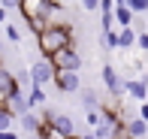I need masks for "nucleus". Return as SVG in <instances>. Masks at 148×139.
Wrapping results in <instances>:
<instances>
[{
  "label": "nucleus",
  "instance_id": "obj_1",
  "mask_svg": "<svg viewBox=\"0 0 148 139\" xmlns=\"http://www.w3.org/2000/svg\"><path fill=\"white\" fill-rule=\"evenodd\" d=\"M36 45L42 51V58H51L60 49H73L76 45V34H73V27L66 21H49L36 34Z\"/></svg>",
  "mask_w": 148,
  "mask_h": 139
},
{
  "label": "nucleus",
  "instance_id": "obj_2",
  "mask_svg": "<svg viewBox=\"0 0 148 139\" xmlns=\"http://www.w3.org/2000/svg\"><path fill=\"white\" fill-rule=\"evenodd\" d=\"M49 61H51V67H55V70H66V73H79V70H82V55L76 51V45H73V49L55 51Z\"/></svg>",
  "mask_w": 148,
  "mask_h": 139
},
{
  "label": "nucleus",
  "instance_id": "obj_3",
  "mask_svg": "<svg viewBox=\"0 0 148 139\" xmlns=\"http://www.w3.org/2000/svg\"><path fill=\"white\" fill-rule=\"evenodd\" d=\"M51 79H55V67H51V61H49V58H39V61L30 67V82L36 85V88H49Z\"/></svg>",
  "mask_w": 148,
  "mask_h": 139
},
{
  "label": "nucleus",
  "instance_id": "obj_4",
  "mask_svg": "<svg viewBox=\"0 0 148 139\" xmlns=\"http://www.w3.org/2000/svg\"><path fill=\"white\" fill-rule=\"evenodd\" d=\"M51 85H55L58 91H64V94H76V91H82V79H79V73H66V70H55Z\"/></svg>",
  "mask_w": 148,
  "mask_h": 139
},
{
  "label": "nucleus",
  "instance_id": "obj_5",
  "mask_svg": "<svg viewBox=\"0 0 148 139\" xmlns=\"http://www.w3.org/2000/svg\"><path fill=\"white\" fill-rule=\"evenodd\" d=\"M100 76H103V82H106V88H109V94L115 97V100H124V79L115 73V67H109V64H106Z\"/></svg>",
  "mask_w": 148,
  "mask_h": 139
},
{
  "label": "nucleus",
  "instance_id": "obj_6",
  "mask_svg": "<svg viewBox=\"0 0 148 139\" xmlns=\"http://www.w3.org/2000/svg\"><path fill=\"white\" fill-rule=\"evenodd\" d=\"M30 109H33V106H30V100H27V94H24V91H18V94H12L9 100H6V112H9L12 118L27 115Z\"/></svg>",
  "mask_w": 148,
  "mask_h": 139
},
{
  "label": "nucleus",
  "instance_id": "obj_7",
  "mask_svg": "<svg viewBox=\"0 0 148 139\" xmlns=\"http://www.w3.org/2000/svg\"><path fill=\"white\" fill-rule=\"evenodd\" d=\"M124 94H130L136 103H148V82L145 79H124Z\"/></svg>",
  "mask_w": 148,
  "mask_h": 139
},
{
  "label": "nucleus",
  "instance_id": "obj_8",
  "mask_svg": "<svg viewBox=\"0 0 148 139\" xmlns=\"http://www.w3.org/2000/svg\"><path fill=\"white\" fill-rule=\"evenodd\" d=\"M148 133V121H142V118H124V139H142Z\"/></svg>",
  "mask_w": 148,
  "mask_h": 139
},
{
  "label": "nucleus",
  "instance_id": "obj_9",
  "mask_svg": "<svg viewBox=\"0 0 148 139\" xmlns=\"http://www.w3.org/2000/svg\"><path fill=\"white\" fill-rule=\"evenodd\" d=\"M18 91H21V88H18V82H15V73H9L3 64H0V94L9 100V97L18 94Z\"/></svg>",
  "mask_w": 148,
  "mask_h": 139
},
{
  "label": "nucleus",
  "instance_id": "obj_10",
  "mask_svg": "<svg viewBox=\"0 0 148 139\" xmlns=\"http://www.w3.org/2000/svg\"><path fill=\"white\" fill-rule=\"evenodd\" d=\"M18 121H21V127H24V136H39V127H42V121H39V115H36L33 109L27 112V115H21Z\"/></svg>",
  "mask_w": 148,
  "mask_h": 139
},
{
  "label": "nucleus",
  "instance_id": "obj_11",
  "mask_svg": "<svg viewBox=\"0 0 148 139\" xmlns=\"http://www.w3.org/2000/svg\"><path fill=\"white\" fill-rule=\"evenodd\" d=\"M49 127H55V130H60V133H66V136L76 133V124H73V118H70V115H64V112H55V118H51Z\"/></svg>",
  "mask_w": 148,
  "mask_h": 139
},
{
  "label": "nucleus",
  "instance_id": "obj_12",
  "mask_svg": "<svg viewBox=\"0 0 148 139\" xmlns=\"http://www.w3.org/2000/svg\"><path fill=\"white\" fill-rule=\"evenodd\" d=\"M136 34H139V30L136 27H121L118 30V49H136Z\"/></svg>",
  "mask_w": 148,
  "mask_h": 139
},
{
  "label": "nucleus",
  "instance_id": "obj_13",
  "mask_svg": "<svg viewBox=\"0 0 148 139\" xmlns=\"http://www.w3.org/2000/svg\"><path fill=\"white\" fill-rule=\"evenodd\" d=\"M112 18H115L118 27H133V12L127 9V6H115V9H112Z\"/></svg>",
  "mask_w": 148,
  "mask_h": 139
},
{
  "label": "nucleus",
  "instance_id": "obj_14",
  "mask_svg": "<svg viewBox=\"0 0 148 139\" xmlns=\"http://www.w3.org/2000/svg\"><path fill=\"white\" fill-rule=\"evenodd\" d=\"M82 106H85V109H88V112H100V106H103V103H100L97 91L85 88V91H82Z\"/></svg>",
  "mask_w": 148,
  "mask_h": 139
},
{
  "label": "nucleus",
  "instance_id": "obj_15",
  "mask_svg": "<svg viewBox=\"0 0 148 139\" xmlns=\"http://www.w3.org/2000/svg\"><path fill=\"white\" fill-rule=\"evenodd\" d=\"M27 100H30V106H42V103H45V88H36V85H30Z\"/></svg>",
  "mask_w": 148,
  "mask_h": 139
},
{
  "label": "nucleus",
  "instance_id": "obj_16",
  "mask_svg": "<svg viewBox=\"0 0 148 139\" xmlns=\"http://www.w3.org/2000/svg\"><path fill=\"white\" fill-rule=\"evenodd\" d=\"M39 136L42 139H73V136H66V133H60V130H55V127H39Z\"/></svg>",
  "mask_w": 148,
  "mask_h": 139
},
{
  "label": "nucleus",
  "instance_id": "obj_17",
  "mask_svg": "<svg viewBox=\"0 0 148 139\" xmlns=\"http://www.w3.org/2000/svg\"><path fill=\"white\" fill-rule=\"evenodd\" d=\"M124 6L136 15V12H148V0H124Z\"/></svg>",
  "mask_w": 148,
  "mask_h": 139
},
{
  "label": "nucleus",
  "instance_id": "obj_18",
  "mask_svg": "<svg viewBox=\"0 0 148 139\" xmlns=\"http://www.w3.org/2000/svg\"><path fill=\"white\" fill-rule=\"evenodd\" d=\"M100 36H103V49H106V51L118 49V34H115V30H109V34H100Z\"/></svg>",
  "mask_w": 148,
  "mask_h": 139
},
{
  "label": "nucleus",
  "instance_id": "obj_19",
  "mask_svg": "<svg viewBox=\"0 0 148 139\" xmlns=\"http://www.w3.org/2000/svg\"><path fill=\"white\" fill-rule=\"evenodd\" d=\"M12 124H15V118H12L9 112H0V133H6V130H12Z\"/></svg>",
  "mask_w": 148,
  "mask_h": 139
},
{
  "label": "nucleus",
  "instance_id": "obj_20",
  "mask_svg": "<svg viewBox=\"0 0 148 139\" xmlns=\"http://www.w3.org/2000/svg\"><path fill=\"white\" fill-rule=\"evenodd\" d=\"M3 30H6V36H9L12 42H18V39H21V30H18V27H12V24H6Z\"/></svg>",
  "mask_w": 148,
  "mask_h": 139
},
{
  "label": "nucleus",
  "instance_id": "obj_21",
  "mask_svg": "<svg viewBox=\"0 0 148 139\" xmlns=\"http://www.w3.org/2000/svg\"><path fill=\"white\" fill-rule=\"evenodd\" d=\"M136 49L148 51V34H136Z\"/></svg>",
  "mask_w": 148,
  "mask_h": 139
},
{
  "label": "nucleus",
  "instance_id": "obj_22",
  "mask_svg": "<svg viewBox=\"0 0 148 139\" xmlns=\"http://www.w3.org/2000/svg\"><path fill=\"white\" fill-rule=\"evenodd\" d=\"M82 6H85L88 12H97V9H100V0H82Z\"/></svg>",
  "mask_w": 148,
  "mask_h": 139
},
{
  "label": "nucleus",
  "instance_id": "obj_23",
  "mask_svg": "<svg viewBox=\"0 0 148 139\" xmlns=\"http://www.w3.org/2000/svg\"><path fill=\"white\" fill-rule=\"evenodd\" d=\"M0 6H3V9H18L21 0H0Z\"/></svg>",
  "mask_w": 148,
  "mask_h": 139
},
{
  "label": "nucleus",
  "instance_id": "obj_24",
  "mask_svg": "<svg viewBox=\"0 0 148 139\" xmlns=\"http://www.w3.org/2000/svg\"><path fill=\"white\" fill-rule=\"evenodd\" d=\"M115 9V0H100V12H112Z\"/></svg>",
  "mask_w": 148,
  "mask_h": 139
},
{
  "label": "nucleus",
  "instance_id": "obj_25",
  "mask_svg": "<svg viewBox=\"0 0 148 139\" xmlns=\"http://www.w3.org/2000/svg\"><path fill=\"white\" fill-rule=\"evenodd\" d=\"M88 124L97 127V124H100V112H88Z\"/></svg>",
  "mask_w": 148,
  "mask_h": 139
},
{
  "label": "nucleus",
  "instance_id": "obj_26",
  "mask_svg": "<svg viewBox=\"0 0 148 139\" xmlns=\"http://www.w3.org/2000/svg\"><path fill=\"white\" fill-rule=\"evenodd\" d=\"M139 118H142V121H148V103H139Z\"/></svg>",
  "mask_w": 148,
  "mask_h": 139
},
{
  "label": "nucleus",
  "instance_id": "obj_27",
  "mask_svg": "<svg viewBox=\"0 0 148 139\" xmlns=\"http://www.w3.org/2000/svg\"><path fill=\"white\" fill-rule=\"evenodd\" d=\"M0 139H21V136H18L15 130H6V133H0Z\"/></svg>",
  "mask_w": 148,
  "mask_h": 139
},
{
  "label": "nucleus",
  "instance_id": "obj_28",
  "mask_svg": "<svg viewBox=\"0 0 148 139\" xmlns=\"http://www.w3.org/2000/svg\"><path fill=\"white\" fill-rule=\"evenodd\" d=\"M0 24H6V9L0 6Z\"/></svg>",
  "mask_w": 148,
  "mask_h": 139
},
{
  "label": "nucleus",
  "instance_id": "obj_29",
  "mask_svg": "<svg viewBox=\"0 0 148 139\" xmlns=\"http://www.w3.org/2000/svg\"><path fill=\"white\" fill-rule=\"evenodd\" d=\"M73 139H94V136H91V133H85V136H73Z\"/></svg>",
  "mask_w": 148,
  "mask_h": 139
},
{
  "label": "nucleus",
  "instance_id": "obj_30",
  "mask_svg": "<svg viewBox=\"0 0 148 139\" xmlns=\"http://www.w3.org/2000/svg\"><path fill=\"white\" fill-rule=\"evenodd\" d=\"M24 139H42V136H24Z\"/></svg>",
  "mask_w": 148,
  "mask_h": 139
},
{
  "label": "nucleus",
  "instance_id": "obj_31",
  "mask_svg": "<svg viewBox=\"0 0 148 139\" xmlns=\"http://www.w3.org/2000/svg\"><path fill=\"white\" fill-rule=\"evenodd\" d=\"M0 55H3V39H0Z\"/></svg>",
  "mask_w": 148,
  "mask_h": 139
},
{
  "label": "nucleus",
  "instance_id": "obj_32",
  "mask_svg": "<svg viewBox=\"0 0 148 139\" xmlns=\"http://www.w3.org/2000/svg\"><path fill=\"white\" fill-rule=\"evenodd\" d=\"M55 3H58V0H55Z\"/></svg>",
  "mask_w": 148,
  "mask_h": 139
}]
</instances>
